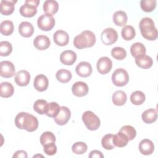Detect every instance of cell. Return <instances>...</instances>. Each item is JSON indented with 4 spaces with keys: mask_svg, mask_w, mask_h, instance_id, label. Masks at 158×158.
Masks as SVG:
<instances>
[{
    "mask_svg": "<svg viewBox=\"0 0 158 158\" xmlns=\"http://www.w3.org/2000/svg\"><path fill=\"white\" fill-rule=\"evenodd\" d=\"M15 126L21 130H26L27 131H35L38 127V120L34 115L25 112L19 113L15 118Z\"/></svg>",
    "mask_w": 158,
    "mask_h": 158,
    "instance_id": "cell-1",
    "label": "cell"
},
{
    "mask_svg": "<svg viewBox=\"0 0 158 158\" xmlns=\"http://www.w3.org/2000/svg\"><path fill=\"white\" fill-rule=\"evenodd\" d=\"M139 28L142 36L145 39L149 41H154L157 38V30L151 18H143L139 22Z\"/></svg>",
    "mask_w": 158,
    "mask_h": 158,
    "instance_id": "cell-2",
    "label": "cell"
},
{
    "mask_svg": "<svg viewBox=\"0 0 158 158\" xmlns=\"http://www.w3.org/2000/svg\"><path fill=\"white\" fill-rule=\"evenodd\" d=\"M96 40V36L93 31L85 30L74 38L73 45L79 49L91 48L95 44Z\"/></svg>",
    "mask_w": 158,
    "mask_h": 158,
    "instance_id": "cell-3",
    "label": "cell"
},
{
    "mask_svg": "<svg viewBox=\"0 0 158 158\" xmlns=\"http://www.w3.org/2000/svg\"><path fill=\"white\" fill-rule=\"evenodd\" d=\"M81 118L86 128L89 130H96L100 127L101 121L99 118L92 111L87 110L85 112Z\"/></svg>",
    "mask_w": 158,
    "mask_h": 158,
    "instance_id": "cell-4",
    "label": "cell"
},
{
    "mask_svg": "<svg viewBox=\"0 0 158 158\" xmlns=\"http://www.w3.org/2000/svg\"><path fill=\"white\" fill-rule=\"evenodd\" d=\"M112 81L117 86H123L129 81L128 73L122 68L117 69L112 75Z\"/></svg>",
    "mask_w": 158,
    "mask_h": 158,
    "instance_id": "cell-5",
    "label": "cell"
},
{
    "mask_svg": "<svg viewBox=\"0 0 158 158\" xmlns=\"http://www.w3.org/2000/svg\"><path fill=\"white\" fill-rule=\"evenodd\" d=\"M55 19L52 15L44 14L40 16L37 20L38 28L43 31H49L55 25Z\"/></svg>",
    "mask_w": 158,
    "mask_h": 158,
    "instance_id": "cell-6",
    "label": "cell"
},
{
    "mask_svg": "<svg viewBox=\"0 0 158 158\" xmlns=\"http://www.w3.org/2000/svg\"><path fill=\"white\" fill-rule=\"evenodd\" d=\"M118 39L117 31L112 28L104 29L101 34V40L105 45H111L115 43Z\"/></svg>",
    "mask_w": 158,
    "mask_h": 158,
    "instance_id": "cell-7",
    "label": "cell"
},
{
    "mask_svg": "<svg viewBox=\"0 0 158 158\" xmlns=\"http://www.w3.org/2000/svg\"><path fill=\"white\" fill-rule=\"evenodd\" d=\"M15 69L14 64L9 60L0 62V75L4 78H11L15 75Z\"/></svg>",
    "mask_w": 158,
    "mask_h": 158,
    "instance_id": "cell-8",
    "label": "cell"
},
{
    "mask_svg": "<svg viewBox=\"0 0 158 158\" xmlns=\"http://www.w3.org/2000/svg\"><path fill=\"white\" fill-rule=\"evenodd\" d=\"M97 70L101 74L104 75L109 73L112 67V62L107 57H101L96 64Z\"/></svg>",
    "mask_w": 158,
    "mask_h": 158,
    "instance_id": "cell-9",
    "label": "cell"
},
{
    "mask_svg": "<svg viewBox=\"0 0 158 158\" xmlns=\"http://www.w3.org/2000/svg\"><path fill=\"white\" fill-rule=\"evenodd\" d=\"M71 117V112L70 109L65 106H61L60 111L57 115L54 117V120L59 125H64L70 120Z\"/></svg>",
    "mask_w": 158,
    "mask_h": 158,
    "instance_id": "cell-10",
    "label": "cell"
},
{
    "mask_svg": "<svg viewBox=\"0 0 158 158\" xmlns=\"http://www.w3.org/2000/svg\"><path fill=\"white\" fill-rule=\"evenodd\" d=\"M75 72L81 77H88L92 73L93 69L90 63L82 61L76 66Z\"/></svg>",
    "mask_w": 158,
    "mask_h": 158,
    "instance_id": "cell-11",
    "label": "cell"
},
{
    "mask_svg": "<svg viewBox=\"0 0 158 158\" xmlns=\"http://www.w3.org/2000/svg\"><path fill=\"white\" fill-rule=\"evenodd\" d=\"M30 74L29 72L25 70H21L17 72L15 75L14 81L20 86H27L30 81Z\"/></svg>",
    "mask_w": 158,
    "mask_h": 158,
    "instance_id": "cell-12",
    "label": "cell"
},
{
    "mask_svg": "<svg viewBox=\"0 0 158 158\" xmlns=\"http://www.w3.org/2000/svg\"><path fill=\"white\" fill-rule=\"evenodd\" d=\"M34 46L38 50L43 51L47 49L51 45L49 38L46 35H38L33 40Z\"/></svg>",
    "mask_w": 158,
    "mask_h": 158,
    "instance_id": "cell-13",
    "label": "cell"
},
{
    "mask_svg": "<svg viewBox=\"0 0 158 158\" xmlns=\"http://www.w3.org/2000/svg\"><path fill=\"white\" fill-rule=\"evenodd\" d=\"M49 81L48 78L43 74L36 75L34 79L33 86L35 88L40 92L46 91L48 87Z\"/></svg>",
    "mask_w": 158,
    "mask_h": 158,
    "instance_id": "cell-14",
    "label": "cell"
},
{
    "mask_svg": "<svg viewBox=\"0 0 158 158\" xmlns=\"http://www.w3.org/2000/svg\"><path fill=\"white\" fill-rule=\"evenodd\" d=\"M73 94L77 97H83L86 96L88 93V86L83 81H77L72 86Z\"/></svg>",
    "mask_w": 158,
    "mask_h": 158,
    "instance_id": "cell-15",
    "label": "cell"
},
{
    "mask_svg": "<svg viewBox=\"0 0 158 158\" xmlns=\"http://www.w3.org/2000/svg\"><path fill=\"white\" fill-rule=\"evenodd\" d=\"M53 40L57 46H64L69 43V36L65 31L59 30L54 33Z\"/></svg>",
    "mask_w": 158,
    "mask_h": 158,
    "instance_id": "cell-16",
    "label": "cell"
},
{
    "mask_svg": "<svg viewBox=\"0 0 158 158\" xmlns=\"http://www.w3.org/2000/svg\"><path fill=\"white\" fill-rule=\"evenodd\" d=\"M139 152L145 156L151 155L154 151V145L153 142L149 139H142L139 144Z\"/></svg>",
    "mask_w": 158,
    "mask_h": 158,
    "instance_id": "cell-17",
    "label": "cell"
},
{
    "mask_svg": "<svg viewBox=\"0 0 158 158\" xmlns=\"http://www.w3.org/2000/svg\"><path fill=\"white\" fill-rule=\"evenodd\" d=\"M77 60L76 53L71 50H66L63 51L60 55V62L66 65H73Z\"/></svg>",
    "mask_w": 158,
    "mask_h": 158,
    "instance_id": "cell-18",
    "label": "cell"
},
{
    "mask_svg": "<svg viewBox=\"0 0 158 158\" xmlns=\"http://www.w3.org/2000/svg\"><path fill=\"white\" fill-rule=\"evenodd\" d=\"M15 0H2L0 2V12L4 15H9L14 11Z\"/></svg>",
    "mask_w": 158,
    "mask_h": 158,
    "instance_id": "cell-19",
    "label": "cell"
},
{
    "mask_svg": "<svg viewBox=\"0 0 158 158\" xmlns=\"http://www.w3.org/2000/svg\"><path fill=\"white\" fill-rule=\"evenodd\" d=\"M135 63L139 67L144 69H148L152 67L153 64V60L150 56L143 54L135 57Z\"/></svg>",
    "mask_w": 158,
    "mask_h": 158,
    "instance_id": "cell-20",
    "label": "cell"
},
{
    "mask_svg": "<svg viewBox=\"0 0 158 158\" xmlns=\"http://www.w3.org/2000/svg\"><path fill=\"white\" fill-rule=\"evenodd\" d=\"M19 32L22 36L29 38L34 33V27L29 22H22L19 25Z\"/></svg>",
    "mask_w": 158,
    "mask_h": 158,
    "instance_id": "cell-21",
    "label": "cell"
},
{
    "mask_svg": "<svg viewBox=\"0 0 158 158\" xmlns=\"http://www.w3.org/2000/svg\"><path fill=\"white\" fill-rule=\"evenodd\" d=\"M19 12L23 17L27 18L32 17L35 16L37 12V7L30 4L25 3L20 7Z\"/></svg>",
    "mask_w": 158,
    "mask_h": 158,
    "instance_id": "cell-22",
    "label": "cell"
},
{
    "mask_svg": "<svg viewBox=\"0 0 158 158\" xmlns=\"http://www.w3.org/2000/svg\"><path fill=\"white\" fill-rule=\"evenodd\" d=\"M141 118L143 122L148 124H150L156 122L157 118V110L152 108L146 110L142 114Z\"/></svg>",
    "mask_w": 158,
    "mask_h": 158,
    "instance_id": "cell-23",
    "label": "cell"
},
{
    "mask_svg": "<svg viewBox=\"0 0 158 158\" xmlns=\"http://www.w3.org/2000/svg\"><path fill=\"white\" fill-rule=\"evenodd\" d=\"M43 9L46 14L52 15L57 12L59 4L56 1L46 0L43 3Z\"/></svg>",
    "mask_w": 158,
    "mask_h": 158,
    "instance_id": "cell-24",
    "label": "cell"
},
{
    "mask_svg": "<svg viewBox=\"0 0 158 158\" xmlns=\"http://www.w3.org/2000/svg\"><path fill=\"white\" fill-rule=\"evenodd\" d=\"M14 92L13 85L9 82H2L0 85V96L7 98L12 96Z\"/></svg>",
    "mask_w": 158,
    "mask_h": 158,
    "instance_id": "cell-25",
    "label": "cell"
},
{
    "mask_svg": "<svg viewBox=\"0 0 158 158\" xmlns=\"http://www.w3.org/2000/svg\"><path fill=\"white\" fill-rule=\"evenodd\" d=\"M127 99V96L125 91L122 90H118L114 93L112 97L113 103L115 106H121L125 104Z\"/></svg>",
    "mask_w": 158,
    "mask_h": 158,
    "instance_id": "cell-26",
    "label": "cell"
},
{
    "mask_svg": "<svg viewBox=\"0 0 158 158\" xmlns=\"http://www.w3.org/2000/svg\"><path fill=\"white\" fill-rule=\"evenodd\" d=\"M113 22L117 26H125L127 22V14L123 10L116 11L113 15Z\"/></svg>",
    "mask_w": 158,
    "mask_h": 158,
    "instance_id": "cell-27",
    "label": "cell"
},
{
    "mask_svg": "<svg viewBox=\"0 0 158 158\" xmlns=\"http://www.w3.org/2000/svg\"><path fill=\"white\" fill-rule=\"evenodd\" d=\"M112 141L114 145L118 148L125 147L127 145L129 141L127 136L120 131H118L117 134L114 135Z\"/></svg>",
    "mask_w": 158,
    "mask_h": 158,
    "instance_id": "cell-28",
    "label": "cell"
},
{
    "mask_svg": "<svg viewBox=\"0 0 158 158\" xmlns=\"http://www.w3.org/2000/svg\"><path fill=\"white\" fill-rule=\"evenodd\" d=\"M72 75L70 71L64 69H61L57 70L56 74V79L60 83H66L69 82L71 78H72Z\"/></svg>",
    "mask_w": 158,
    "mask_h": 158,
    "instance_id": "cell-29",
    "label": "cell"
},
{
    "mask_svg": "<svg viewBox=\"0 0 158 158\" xmlns=\"http://www.w3.org/2000/svg\"><path fill=\"white\" fill-rule=\"evenodd\" d=\"M146 49L144 45L139 42H136L133 44L130 47V52L132 56L136 57L140 55L146 54Z\"/></svg>",
    "mask_w": 158,
    "mask_h": 158,
    "instance_id": "cell-30",
    "label": "cell"
},
{
    "mask_svg": "<svg viewBox=\"0 0 158 158\" xmlns=\"http://www.w3.org/2000/svg\"><path fill=\"white\" fill-rule=\"evenodd\" d=\"M14 23L10 20H4L0 25V31L4 36H9L14 31Z\"/></svg>",
    "mask_w": 158,
    "mask_h": 158,
    "instance_id": "cell-31",
    "label": "cell"
},
{
    "mask_svg": "<svg viewBox=\"0 0 158 158\" xmlns=\"http://www.w3.org/2000/svg\"><path fill=\"white\" fill-rule=\"evenodd\" d=\"M48 107V103L46 100L38 99L33 104L34 110L39 114H46Z\"/></svg>",
    "mask_w": 158,
    "mask_h": 158,
    "instance_id": "cell-32",
    "label": "cell"
},
{
    "mask_svg": "<svg viewBox=\"0 0 158 158\" xmlns=\"http://www.w3.org/2000/svg\"><path fill=\"white\" fill-rule=\"evenodd\" d=\"M121 35L123 40L126 41L131 40L135 36V30L131 25H125L122 29Z\"/></svg>",
    "mask_w": 158,
    "mask_h": 158,
    "instance_id": "cell-33",
    "label": "cell"
},
{
    "mask_svg": "<svg viewBox=\"0 0 158 158\" xmlns=\"http://www.w3.org/2000/svg\"><path fill=\"white\" fill-rule=\"evenodd\" d=\"M146 99L145 94L141 91H135L130 96V101L134 105H141Z\"/></svg>",
    "mask_w": 158,
    "mask_h": 158,
    "instance_id": "cell-34",
    "label": "cell"
},
{
    "mask_svg": "<svg viewBox=\"0 0 158 158\" xmlns=\"http://www.w3.org/2000/svg\"><path fill=\"white\" fill-rule=\"evenodd\" d=\"M156 3V0H141L140 1V7L143 11L151 12L155 9Z\"/></svg>",
    "mask_w": 158,
    "mask_h": 158,
    "instance_id": "cell-35",
    "label": "cell"
},
{
    "mask_svg": "<svg viewBox=\"0 0 158 158\" xmlns=\"http://www.w3.org/2000/svg\"><path fill=\"white\" fill-rule=\"evenodd\" d=\"M60 109V107L59 105L56 102H51L48 103V110L46 113V115L48 117L54 118L59 114Z\"/></svg>",
    "mask_w": 158,
    "mask_h": 158,
    "instance_id": "cell-36",
    "label": "cell"
},
{
    "mask_svg": "<svg viewBox=\"0 0 158 158\" xmlns=\"http://www.w3.org/2000/svg\"><path fill=\"white\" fill-rule=\"evenodd\" d=\"M113 136L114 135L112 134H107L102 137L101 139V144H102V146L105 149L111 150L115 147L112 141Z\"/></svg>",
    "mask_w": 158,
    "mask_h": 158,
    "instance_id": "cell-37",
    "label": "cell"
},
{
    "mask_svg": "<svg viewBox=\"0 0 158 158\" xmlns=\"http://www.w3.org/2000/svg\"><path fill=\"white\" fill-rule=\"evenodd\" d=\"M120 132L125 134L129 141L133 140L136 136V131L135 128L131 125H124L120 129Z\"/></svg>",
    "mask_w": 158,
    "mask_h": 158,
    "instance_id": "cell-38",
    "label": "cell"
},
{
    "mask_svg": "<svg viewBox=\"0 0 158 158\" xmlns=\"http://www.w3.org/2000/svg\"><path fill=\"white\" fill-rule=\"evenodd\" d=\"M56 136L51 131H45L40 136V143L42 146H44L49 143H55Z\"/></svg>",
    "mask_w": 158,
    "mask_h": 158,
    "instance_id": "cell-39",
    "label": "cell"
},
{
    "mask_svg": "<svg viewBox=\"0 0 158 158\" xmlns=\"http://www.w3.org/2000/svg\"><path fill=\"white\" fill-rule=\"evenodd\" d=\"M111 56L117 60H123L127 57V52L122 47H115L111 50Z\"/></svg>",
    "mask_w": 158,
    "mask_h": 158,
    "instance_id": "cell-40",
    "label": "cell"
},
{
    "mask_svg": "<svg viewBox=\"0 0 158 158\" xmlns=\"http://www.w3.org/2000/svg\"><path fill=\"white\" fill-rule=\"evenodd\" d=\"M12 51V44L7 41H2L0 43V56H7Z\"/></svg>",
    "mask_w": 158,
    "mask_h": 158,
    "instance_id": "cell-41",
    "label": "cell"
},
{
    "mask_svg": "<svg viewBox=\"0 0 158 158\" xmlns=\"http://www.w3.org/2000/svg\"><path fill=\"white\" fill-rule=\"evenodd\" d=\"M88 146L84 142H76L72 146V151L76 154H83L87 151Z\"/></svg>",
    "mask_w": 158,
    "mask_h": 158,
    "instance_id": "cell-42",
    "label": "cell"
},
{
    "mask_svg": "<svg viewBox=\"0 0 158 158\" xmlns=\"http://www.w3.org/2000/svg\"><path fill=\"white\" fill-rule=\"evenodd\" d=\"M43 151L48 156H53L57 152V146L54 143H49L44 146Z\"/></svg>",
    "mask_w": 158,
    "mask_h": 158,
    "instance_id": "cell-43",
    "label": "cell"
},
{
    "mask_svg": "<svg viewBox=\"0 0 158 158\" xmlns=\"http://www.w3.org/2000/svg\"><path fill=\"white\" fill-rule=\"evenodd\" d=\"M89 158H103L104 157V155L102 154V153L98 151V150H93L90 152L89 154Z\"/></svg>",
    "mask_w": 158,
    "mask_h": 158,
    "instance_id": "cell-44",
    "label": "cell"
},
{
    "mask_svg": "<svg viewBox=\"0 0 158 158\" xmlns=\"http://www.w3.org/2000/svg\"><path fill=\"white\" fill-rule=\"evenodd\" d=\"M12 157H22V158H27L28 155L26 151L23 150H19L14 152Z\"/></svg>",
    "mask_w": 158,
    "mask_h": 158,
    "instance_id": "cell-45",
    "label": "cell"
},
{
    "mask_svg": "<svg viewBox=\"0 0 158 158\" xmlns=\"http://www.w3.org/2000/svg\"><path fill=\"white\" fill-rule=\"evenodd\" d=\"M25 3L30 4L33 5L36 7H38L40 4V1L39 0H27L25 1Z\"/></svg>",
    "mask_w": 158,
    "mask_h": 158,
    "instance_id": "cell-46",
    "label": "cell"
}]
</instances>
